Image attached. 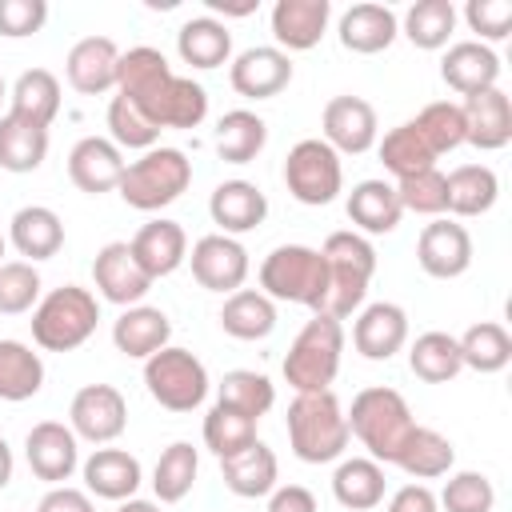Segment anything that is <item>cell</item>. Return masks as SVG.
I'll return each mask as SVG.
<instances>
[{"instance_id":"obj_9","label":"cell","mask_w":512,"mask_h":512,"mask_svg":"<svg viewBox=\"0 0 512 512\" xmlns=\"http://www.w3.org/2000/svg\"><path fill=\"white\" fill-rule=\"evenodd\" d=\"M284 184H288L292 200H300L308 208L332 204L340 196V188H344L340 156L320 136H308V140L288 148V156H284Z\"/></svg>"},{"instance_id":"obj_32","label":"cell","mask_w":512,"mask_h":512,"mask_svg":"<svg viewBox=\"0 0 512 512\" xmlns=\"http://www.w3.org/2000/svg\"><path fill=\"white\" fill-rule=\"evenodd\" d=\"M168 80H172V64L164 60L160 48L136 44V48L120 52V64H116V92L128 96L136 108H144Z\"/></svg>"},{"instance_id":"obj_26","label":"cell","mask_w":512,"mask_h":512,"mask_svg":"<svg viewBox=\"0 0 512 512\" xmlns=\"http://www.w3.org/2000/svg\"><path fill=\"white\" fill-rule=\"evenodd\" d=\"M160 132L164 128H200L208 116V92L192 80V76H176L140 108Z\"/></svg>"},{"instance_id":"obj_48","label":"cell","mask_w":512,"mask_h":512,"mask_svg":"<svg viewBox=\"0 0 512 512\" xmlns=\"http://www.w3.org/2000/svg\"><path fill=\"white\" fill-rule=\"evenodd\" d=\"M252 440H256V420L252 416H244V412H236V408H228L220 400L208 408V416H204V444H208L212 456L228 460L240 448H248Z\"/></svg>"},{"instance_id":"obj_43","label":"cell","mask_w":512,"mask_h":512,"mask_svg":"<svg viewBox=\"0 0 512 512\" xmlns=\"http://www.w3.org/2000/svg\"><path fill=\"white\" fill-rule=\"evenodd\" d=\"M456 344H460L464 368H472V372H480V376L504 372L508 360H512V336H508V328L496 324V320L472 324L464 336H456Z\"/></svg>"},{"instance_id":"obj_8","label":"cell","mask_w":512,"mask_h":512,"mask_svg":"<svg viewBox=\"0 0 512 512\" xmlns=\"http://www.w3.org/2000/svg\"><path fill=\"white\" fill-rule=\"evenodd\" d=\"M144 388L168 412H192L208 396V368L188 348H160L144 360Z\"/></svg>"},{"instance_id":"obj_11","label":"cell","mask_w":512,"mask_h":512,"mask_svg":"<svg viewBox=\"0 0 512 512\" xmlns=\"http://www.w3.org/2000/svg\"><path fill=\"white\" fill-rule=\"evenodd\" d=\"M188 264H192V276H196L200 288L224 292V296L240 292L244 280H248V268H252V264H248V248H244L236 236H224V232L200 236V240L192 244Z\"/></svg>"},{"instance_id":"obj_31","label":"cell","mask_w":512,"mask_h":512,"mask_svg":"<svg viewBox=\"0 0 512 512\" xmlns=\"http://www.w3.org/2000/svg\"><path fill=\"white\" fill-rule=\"evenodd\" d=\"M8 240L20 256H28V264L52 260L64 248V220L48 204H24L8 220Z\"/></svg>"},{"instance_id":"obj_13","label":"cell","mask_w":512,"mask_h":512,"mask_svg":"<svg viewBox=\"0 0 512 512\" xmlns=\"http://www.w3.org/2000/svg\"><path fill=\"white\" fill-rule=\"evenodd\" d=\"M24 460H28V468H32L36 480H44V484L56 488V484H64L80 468V440H76V432L68 424L40 420L24 436Z\"/></svg>"},{"instance_id":"obj_30","label":"cell","mask_w":512,"mask_h":512,"mask_svg":"<svg viewBox=\"0 0 512 512\" xmlns=\"http://www.w3.org/2000/svg\"><path fill=\"white\" fill-rule=\"evenodd\" d=\"M344 208H348V220L356 224L352 232H360V236H384L404 216L396 184H388V180H360V184H352Z\"/></svg>"},{"instance_id":"obj_25","label":"cell","mask_w":512,"mask_h":512,"mask_svg":"<svg viewBox=\"0 0 512 512\" xmlns=\"http://www.w3.org/2000/svg\"><path fill=\"white\" fill-rule=\"evenodd\" d=\"M80 476H84V492L88 496H100V500H128L136 496L144 472H140V460L124 448H96L84 464H80Z\"/></svg>"},{"instance_id":"obj_52","label":"cell","mask_w":512,"mask_h":512,"mask_svg":"<svg viewBox=\"0 0 512 512\" xmlns=\"http://www.w3.org/2000/svg\"><path fill=\"white\" fill-rule=\"evenodd\" d=\"M396 196H400V208L404 212H416V216H444L448 212V188H444V172L440 168H424L416 176H404L396 180Z\"/></svg>"},{"instance_id":"obj_7","label":"cell","mask_w":512,"mask_h":512,"mask_svg":"<svg viewBox=\"0 0 512 512\" xmlns=\"http://www.w3.org/2000/svg\"><path fill=\"white\" fill-rule=\"evenodd\" d=\"M344 356V324L312 312V320L296 332L288 356H284V380L296 392H328Z\"/></svg>"},{"instance_id":"obj_3","label":"cell","mask_w":512,"mask_h":512,"mask_svg":"<svg viewBox=\"0 0 512 512\" xmlns=\"http://www.w3.org/2000/svg\"><path fill=\"white\" fill-rule=\"evenodd\" d=\"M344 420H348V436H356L376 464H392L396 452L404 448L408 432L416 428L408 400L396 388H384V384L356 392Z\"/></svg>"},{"instance_id":"obj_42","label":"cell","mask_w":512,"mask_h":512,"mask_svg":"<svg viewBox=\"0 0 512 512\" xmlns=\"http://www.w3.org/2000/svg\"><path fill=\"white\" fill-rule=\"evenodd\" d=\"M44 388V360L24 340H0V400L20 404Z\"/></svg>"},{"instance_id":"obj_22","label":"cell","mask_w":512,"mask_h":512,"mask_svg":"<svg viewBox=\"0 0 512 512\" xmlns=\"http://www.w3.org/2000/svg\"><path fill=\"white\" fill-rule=\"evenodd\" d=\"M128 248H132L136 264L144 268V276H148L152 284H156L160 276H172V272L188 260V236H184V228H180L176 220H164V216L148 220V224L128 240Z\"/></svg>"},{"instance_id":"obj_37","label":"cell","mask_w":512,"mask_h":512,"mask_svg":"<svg viewBox=\"0 0 512 512\" xmlns=\"http://www.w3.org/2000/svg\"><path fill=\"white\" fill-rule=\"evenodd\" d=\"M220 328L232 340H264L276 328V300H268L260 288H240L224 296L220 308Z\"/></svg>"},{"instance_id":"obj_29","label":"cell","mask_w":512,"mask_h":512,"mask_svg":"<svg viewBox=\"0 0 512 512\" xmlns=\"http://www.w3.org/2000/svg\"><path fill=\"white\" fill-rule=\"evenodd\" d=\"M220 476H224V484H228L232 496H240V500H260V496H268V492L276 488L280 464H276V452L256 436V440H252L248 448H240L236 456L220 460Z\"/></svg>"},{"instance_id":"obj_54","label":"cell","mask_w":512,"mask_h":512,"mask_svg":"<svg viewBox=\"0 0 512 512\" xmlns=\"http://www.w3.org/2000/svg\"><path fill=\"white\" fill-rule=\"evenodd\" d=\"M464 24L480 36V44H496L512 32V4L508 0H468L464 4Z\"/></svg>"},{"instance_id":"obj_24","label":"cell","mask_w":512,"mask_h":512,"mask_svg":"<svg viewBox=\"0 0 512 512\" xmlns=\"http://www.w3.org/2000/svg\"><path fill=\"white\" fill-rule=\"evenodd\" d=\"M440 80L468 100V96H476L484 88H496V80H500V56L488 44H480V40L448 44V52L440 60Z\"/></svg>"},{"instance_id":"obj_55","label":"cell","mask_w":512,"mask_h":512,"mask_svg":"<svg viewBox=\"0 0 512 512\" xmlns=\"http://www.w3.org/2000/svg\"><path fill=\"white\" fill-rule=\"evenodd\" d=\"M48 24V0H0V36L20 40Z\"/></svg>"},{"instance_id":"obj_63","label":"cell","mask_w":512,"mask_h":512,"mask_svg":"<svg viewBox=\"0 0 512 512\" xmlns=\"http://www.w3.org/2000/svg\"><path fill=\"white\" fill-rule=\"evenodd\" d=\"M8 100V88H4V76H0V104Z\"/></svg>"},{"instance_id":"obj_51","label":"cell","mask_w":512,"mask_h":512,"mask_svg":"<svg viewBox=\"0 0 512 512\" xmlns=\"http://www.w3.org/2000/svg\"><path fill=\"white\" fill-rule=\"evenodd\" d=\"M40 272L28 260L0 264V316H24L40 304Z\"/></svg>"},{"instance_id":"obj_40","label":"cell","mask_w":512,"mask_h":512,"mask_svg":"<svg viewBox=\"0 0 512 512\" xmlns=\"http://www.w3.org/2000/svg\"><path fill=\"white\" fill-rule=\"evenodd\" d=\"M264 144H268V124L256 112L232 108V112L220 116V124H216V156L224 164H248V160H256L264 152Z\"/></svg>"},{"instance_id":"obj_14","label":"cell","mask_w":512,"mask_h":512,"mask_svg":"<svg viewBox=\"0 0 512 512\" xmlns=\"http://www.w3.org/2000/svg\"><path fill=\"white\" fill-rule=\"evenodd\" d=\"M416 264L432 276V280H456L472 268V236L464 224L436 216L432 224L420 228L416 236Z\"/></svg>"},{"instance_id":"obj_21","label":"cell","mask_w":512,"mask_h":512,"mask_svg":"<svg viewBox=\"0 0 512 512\" xmlns=\"http://www.w3.org/2000/svg\"><path fill=\"white\" fill-rule=\"evenodd\" d=\"M208 216L224 236H244L264 224L268 216V196L252 180H224L208 196Z\"/></svg>"},{"instance_id":"obj_1","label":"cell","mask_w":512,"mask_h":512,"mask_svg":"<svg viewBox=\"0 0 512 512\" xmlns=\"http://www.w3.org/2000/svg\"><path fill=\"white\" fill-rule=\"evenodd\" d=\"M324 264H328V292H324V316L332 320H348L352 312L364 308V296H368V284L376 276V248L368 236L344 228V232H332L320 248Z\"/></svg>"},{"instance_id":"obj_27","label":"cell","mask_w":512,"mask_h":512,"mask_svg":"<svg viewBox=\"0 0 512 512\" xmlns=\"http://www.w3.org/2000/svg\"><path fill=\"white\" fill-rule=\"evenodd\" d=\"M168 340H172V320L164 308H152V304H132L112 324L116 352H124L132 360H148L152 352L168 348Z\"/></svg>"},{"instance_id":"obj_57","label":"cell","mask_w":512,"mask_h":512,"mask_svg":"<svg viewBox=\"0 0 512 512\" xmlns=\"http://www.w3.org/2000/svg\"><path fill=\"white\" fill-rule=\"evenodd\" d=\"M36 512H96L92 508V496L84 488H72V484H56L44 492L40 508Z\"/></svg>"},{"instance_id":"obj_39","label":"cell","mask_w":512,"mask_h":512,"mask_svg":"<svg viewBox=\"0 0 512 512\" xmlns=\"http://www.w3.org/2000/svg\"><path fill=\"white\" fill-rule=\"evenodd\" d=\"M408 368H412V376L424 380V384H448V380H456V376L464 372L456 336L436 332V328H432V332H420V336L412 340V348H408Z\"/></svg>"},{"instance_id":"obj_5","label":"cell","mask_w":512,"mask_h":512,"mask_svg":"<svg viewBox=\"0 0 512 512\" xmlns=\"http://www.w3.org/2000/svg\"><path fill=\"white\" fill-rule=\"evenodd\" d=\"M260 292L268 300H284V304H304L312 312L324 308V292H328V264L320 256V248L308 244H280L260 260Z\"/></svg>"},{"instance_id":"obj_45","label":"cell","mask_w":512,"mask_h":512,"mask_svg":"<svg viewBox=\"0 0 512 512\" xmlns=\"http://www.w3.org/2000/svg\"><path fill=\"white\" fill-rule=\"evenodd\" d=\"M196 472H200L196 448H192L188 440H172V444L160 452L156 468H152V492H156V500H160V504H180V500L192 492Z\"/></svg>"},{"instance_id":"obj_46","label":"cell","mask_w":512,"mask_h":512,"mask_svg":"<svg viewBox=\"0 0 512 512\" xmlns=\"http://www.w3.org/2000/svg\"><path fill=\"white\" fill-rule=\"evenodd\" d=\"M400 32L424 48V52H436V48H448L452 32H456V4L452 0H416L404 20H400Z\"/></svg>"},{"instance_id":"obj_28","label":"cell","mask_w":512,"mask_h":512,"mask_svg":"<svg viewBox=\"0 0 512 512\" xmlns=\"http://www.w3.org/2000/svg\"><path fill=\"white\" fill-rule=\"evenodd\" d=\"M336 36L348 52L356 56H376L384 52L396 36H400V20L388 4H352L340 24H336Z\"/></svg>"},{"instance_id":"obj_38","label":"cell","mask_w":512,"mask_h":512,"mask_svg":"<svg viewBox=\"0 0 512 512\" xmlns=\"http://www.w3.org/2000/svg\"><path fill=\"white\" fill-rule=\"evenodd\" d=\"M392 464L404 468L412 480H436V476H448V472H452L456 448H452V440L440 436L436 428H420V424H416Z\"/></svg>"},{"instance_id":"obj_41","label":"cell","mask_w":512,"mask_h":512,"mask_svg":"<svg viewBox=\"0 0 512 512\" xmlns=\"http://www.w3.org/2000/svg\"><path fill=\"white\" fill-rule=\"evenodd\" d=\"M48 156V128L28 124L12 112L0 116V168L4 172H36Z\"/></svg>"},{"instance_id":"obj_62","label":"cell","mask_w":512,"mask_h":512,"mask_svg":"<svg viewBox=\"0 0 512 512\" xmlns=\"http://www.w3.org/2000/svg\"><path fill=\"white\" fill-rule=\"evenodd\" d=\"M4 248H8V236L0 232V264H4Z\"/></svg>"},{"instance_id":"obj_44","label":"cell","mask_w":512,"mask_h":512,"mask_svg":"<svg viewBox=\"0 0 512 512\" xmlns=\"http://www.w3.org/2000/svg\"><path fill=\"white\" fill-rule=\"evenodd\" d=\"M376 152H380V164H384L396 180L416 176V172H424V168H436V160H440V156L424 144V136L416 132V124H412V120H404V124L388 128V132H384V140L376 144Z\"/></svg>"},{"instance_id":"obj_12","label":"cell","mask_w":512,"mask_h":512,"mask_svg":"<svg viewBox=\"0 0 512 512\" xmlns=\"http://www.w3.org/2000/svg\"><path fill=\"white\" fill-rule=\"evenodd\" d=\"M320 128H324V144L336 152V156H360L376 144L380 136V120H376V108L364 100V96H332L324 104V116H320Z\"/></svg>"},{"instance_id":"obj_56","label":"cell","mask_w":512,"mask_h":512,"mask_svg":"<svg viewBox=\"0 0 512 512\" xmlns=\"http://www.w3.org/2000/svg\"><path fill=\"white\" fill-rule=\"evenodd\" d=\"M268 512H320V504L304 484H276L268 492Z\"/></svg>"},{"instance_id":"obj_49","label":"cell","mask_w":512,"mask_h":512,"mask_svg":"<svg viewBox=\"0 0 512 512\" xmlns=\"http://www.w3.org/2000/svg\"><path fill=\"white\" fill-rule=\"evenodd\" d=\"M108 140L124 152V148H132V152H148V148H156L160 144V128L128 100V96H112L108 100Z\"/></svg>"},{"instance_id":"obj_19","label":"cell","mask_w":512,"mask_h":512,"mask_svg":"<svg viewBox=\"0 0 512 512\" xmlns=\"http://www.w3.org/2000/svg\"><path fill=\"white\" fill-rule=\"evenodd\" d=\"M124 164V152L108 136H84L68 152V180L88 196H104L120 184Z\"/></svg>"},{"instance_id":"obj_23","label":"cell","mask_w":512,"mask_h":512,"mask_svg":"<svg viewBox=\"0 0 512 512\" xmlns=\"http://www.w3.org/2000/svg\"><path fill=\"white\" fill-rule=\"evenodd\" d=\"M332 4L328 0H276L272 4V36L284 52H308L328 32Z\"/></svg>"},{"instance_id":"obj_33","label":"cell","mask_w":512,"mask_h":512,"mask_svg":"<svg viewBox=\"0 0 512 512\" xmlns=\"http://www.w3.org/2000/svg\"><path fill=\"white\" fill-rule=\"evenodd\" d=\"M176 52H180V60L188 68H200V72L220 68L232 56V32L216 16H192L176 32Z\"/></svg>"},{"instance_id":"obj_6","label":"cell","mask_w":512,"mask_h":512,"mask_svg":"<svg viewBox=\"0 0 512 512\" xmlns=\"http://www.w3.org/2000/svg\"><path fill=\"white\" fill-rule=\"evenodd\" d=\"M96 320H100V300L80 284H64L40 296V304L32 308V340L44 352H72L88 344Z\"/></svg>"},{"instance_id":"obj_50","label":"cell","mask_w":512,"mask_h":512,"mask_svg":"<svg viewBox=\"0 0 512 512\" xmlns=\"http://www.w3.org/2000/svg\"><path fill=\"white\" fill-rule=\"evenodd\" d=\"M412 124H416V132L424 136V144H428L436 156L456 152V148L464 144V112H460V104H452V100H432V104H424Z\"/></svg>"},{"instance_id":"obj_20","label":"cell","mask_w":512,"mask_h":512,"mask_svg":"<svg viewBox=\"0 0 512 512\" xmlns=\"http://www.w3.org/2000/svg\"><path fill=\"white\" fill-rule=\"evenodd\" d=\"M116 64H120V48L108 36H84L68 48L64 60V76L80 96H100L116 88Z\"/></svg>"},{"instance_id":"obj_35","label":"cell","mask_w":512,"mask_h":512,"mask_svg":"<svg viewBox=\"0 0 512 512\" xmlns=\"http://www.w3.org/2000/svg\"><path fill=\"white\" fill-rule=\"evenodd\" d=\"M332 496L348 512H368L384 500V468L372 456L340 460L332 472Z\"/></svg>"},{"instance_id":"obj_18","label":"cell","mask_w":512,"mask_h":512,"mask_svg":"<svg viewBox=\"0 0 512 512\" xmlns=\"http://www.w3.org/2000/svg\"><path fill=\"white\" fill-rule=\"evenodd\" d=\"M460 112H464V144H472L480 152L508 148V140H512V100L500 84L468 96L460 104Z\"/></svg>"},{"instance_id":"obj_58","label":"cell","mask_w":512,"mask_h":512,"mask_svg":"<svg viewBox=\"0 0 512 512\" xmlns=\"http://www.w3.org/2000/svg\"><path fill=\"white\" fill-rule=\"evenodd\" d=\"M388 512H440V500L428 484H404L392 492Z\"/></svg>"},{"instance_id":"obj_60","label":"cell","mask_w":512,"mask_h":512,"mask_svg":"<svg viewBox=\"0 0 512 512\" xmlns=\"http://www.w3.org/2000/svg\"><path fill=\"white\" fill-rule=\"evenodd\" d=\"M116 512H160V504L156 500H140V496H128V500H120V508Z\"/></svg>"},{"instance_id":"obj_34","label":"cell","mask_w":512,"mask_h":512,"mask_svg":"<svg viewBox=\"0 0 512 512\" xmlns=\"http://www.w3.org/2000/svg\"><path fill=\"white\" fill-rule=\"evenodd\" d=\"M8 112L28 120V124L48 128L56 120V112H60V80H56V72H48V68L20 72L12 92H8Z\"/></svg>"},{"instance_id":"obj_53","label":"cell","mask_w":512,"mask_h":512,"mask_svg":"<svg viewBox=\"0 0 512 512\" xmlns=\"http://www.w3.org/2000/svg\"><path fill=\"white\" fill-rule=\"evenodd\" d=\"M436 500H440L444 512H492L496 508V488L484 472H452Z\"/></svg>"},{"instance_id":"obj_16","label":"cell","mask_w":512,"mask_h":512,"mask_svg":"<svg viewBox=\"0 0 512 512\" xmlns=\"http://www.w3.org/2000/svg\"><path fill=\"white\" fill-rule=\"evenodd\" d=\"M92 284H96V292L108 304H120V308L140 304L148 296V288H152V280L136 264L128 240H112V244H104L96 252V260H92Z\"/></svg>"},{"instance_id":"obj_2","label":"cell","mask_w":512,"mask_h":512,"mask_svg":"<svg viewBox=\"0 0 512 512\" xmlns=\"http://www.w3.org/2000/svg\"><path fill=\"white\" fill-rule=\"evenodd\" d=\"M288 444L304 464H332L348 448V420L336 392H296L288 404Z\"/></svg>"},{"instance_id":"obj_59","label":"cell","mask_w":512,"mask_h":512,"mask_svg":"<svg viewBox=\"0 0 512 512\" xmlns=\"http://www.w3.org/2000/svg\"><path fill=\"white\" fill-rule=\"evenodd\" d=\"M260 0H244V4H224V0H208L212 12H224V16H252Z\"/></svg>"},{"instance_id":"obj_10","label":"cell","mask_w":512,"mask_h":512,"mask_svg":"<svg viewBox=\"0 0 512 512\" xmlns=\"http://www.w3.org/2000/svg\"><path fill=\"white\" fill-rule=\"evenodd\" d=\"M68 428L76 432V440H88V444L120 440V432L128 428V404H124L120 388L84 384L68 404Z\"/></svg>"},{"instance_id":"obj_61","label":"cell","mask_w":512,"mask_h":512,"mask_svg":"<svg viewBox=\"0 0 512 512\" xmlns=\"http://www.w3.org/2000/svg\"><path fill=\"white\" fill-rule=\"evenodd\" d=\"M8 480H12V448L0 436V488H8Z\"/></svg>"},{"instance_id":"obj_4","label":"cell","mask_w":512,"mask_h":512,"mask_svg":"<svg viewBox=\"0 0 512 512\" xmlns=\"http://www.w3.org/2000/svg\"><path fill=\"white\" fill-rule=\"evenodd\" d=\"M188 184H192V160L180 148L156 144L140 160L124 164V176H120L116 192L136 212H160L172 200H180L188 192Z\"/></svg>"},{"instance_id":"obj_17","label":"cell","mask_w":512,"mask_h":512,"mask_svg":"<svg viewBox=\"0 0 512 512\" xmlns=\"http://www.w3.org/2000/svg\"><path fill=\"white\" fill-rule=\"evenodd\" d=\"M408 344V312L392 300L364 304L352 324V348L364 360H392Z\"/></svg>"},{"instance_id":"obj_47","label":"cell","mask_w":512,"mask_h":512,"mask_svg":"<svg viewBox=\"0 0 512 512\" xmlns=\"http://www.w3.org/2000/svg\"><path fill=\"white\" fill-rule=\"evenodd\" d=\"M216 400L228 404V408H236V412H244V416H252V420H260V416L276 404V384H272L264 372L232 368V372H224Z\"/></svg>"},{"instance_id":"obj_36","label":"cell","mask_w":512,"mask_h":512,"mask_svg":"<svg viewBox=\"0 0 512 512\" xmlns=\"http://www.w3.org/2000/svg\"><path fill=\"white\" fill-rule=\"evenodd\" d=\"M444 188H448V212L468 220V216H484L496 196H500V180L488 164H460L444 176Z\"/></svg>"},{"instance_id":"obj_15","label":"cell","mask_w":512,"mask_h":512,"mask_svg":"<svg viewBox=\"0 0 512 512\" xmlns=\"http://www.w3.org/2000/svg\"><path fill=\"white\" fill-rule=\"evenodd\" d=\"M228 84L236 96L244 100H272L292 84V60L288 52H280L276 44H256L244 48L232 64H228Z\"/></svg>"}]
</instances>
